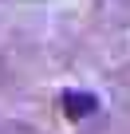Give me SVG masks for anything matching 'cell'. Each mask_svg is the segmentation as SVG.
I'll return each mask as SVG.
<instances>
[{"label":"cell","instance_id":"6da1fadb","mask_svg":"<svg viewBox=\"0 0 130 134\" xmlns=\"http://www.w3.org/2000/svg\"><path fill=\"white\" fill-rule=\"evenodd\" d=\"M59 103H63V114H67V118H91L99 110V99L91 91H63Z\"/></svg>","mask_w":130,"mask_h":134}]
</instances>
